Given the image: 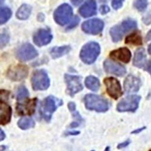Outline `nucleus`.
Listing matches in <instances>:
<instances>
[{
	"label": "nucleus",
	"instance_id": "obj_40",
	"mask_svg": "<svg viewBox=\"0 0 151 151\" xmlns=\"http://www.w3.org/2000/svg\"><path fill=\"white\" fill-rule=\"evenodd\" d=\"M147 71H148V72H149V73L150 74V75H151V60L150 61V62L149 63V64H148Z\"/></svg>",
	"mask_w": 151,
	"mask_h": 151
},
{
	"label": "nucleus",
	"instance_id": "obj_28",
	"mask_svg": "<svg viewBox=\"0 0 151 151\" xmlns=\"http://www.w3.org/2000/svg\"><path fill=\"white\" fill-rule=\"evenodd\" d=\"M121 26H122L125 33H127L137 27V23L132 19H127L124 21Z\"/></svg>",
	"mask_w": 151,
	"mask_h": 151
},
{
	"label": "nucleus",
	"instance_id": "obj_29",
	"mask_svg": "<svg viewBox=\"0 0 151 151\" xmlns=\"http://www.w3.org/2000/svg\"><path fill=\"white\" fill-rule=\"evenodd\" d=\"M134 4L137 10L139 11H143L147 7V0H135Z\"/></svg>",
	"mask_w": 151,
	"mask_h": 151
},
{
	"label": "nucleus",
	"instance_id": "obj_22",
	"mask_svg": "<svg viewBox=\"0 0 151 151\" xmlns=\"http://www.w3.org/2000/svg\"><path fill=\"white\" fill-rule=\"evenodd\" d=\"M32 7L28 4H23L19 7L17 12V17L19 19L25 20L27 19L30 15Z\"/></svg>",
	"mask_w": 151,
	"mask_h": 151
},
{
	"label": "nucleus",
	"instance_id": "obj_30",
	"mask_svg": "<svg viewBox=\"0 0 151 151\" xmlns=\"http://www.w3.org/2000/svg\"><path fill=\"white\" fill-rule=\"evenodd\" d=\"M9 36L6 34H1V48L4 47L9 42Z\"/></svg>",
	"mask_w": 151,
	"mask_h": 151
},
{
	"label": "nucleus",
	"instance_id": "obj_12",
	"mask_svg": "<svg viewBox=\"0 0 151 151\" xmlns=\"http://www.w3.org/2000/svg\"><path fill=\"white\" fill-rule=\"evenodd\" d=\"M104 67L106 72L117 76H123L127 73V70L124 66L109 59L106 60L104 62Z\"/></svg>",
	"mask_w": 151,
	"mask_h": 151
},
{
	"label": "nucleus",
	"instance_id": "obj_42",
	"mask_svg": "<svg viewBox=\"0 0 151 151\" xmlns=\"http://www.w3.org/2000/svg\"><path fill=\"white\" fill-rule=\"evenodd\" d=\"M149 151H151V150H149Z\"/></svg>",
	"mask_w": 151,
	"mask_h": 151
},
{
	"label": "nucleus",
	"instance_id": "obj_21",
	"mask_svg": "<svg viewBox=\"0 0 151 151\" xmlns=\"http://www.w3.org/2000/svg\"><path fill=\"white\" fill-rule=\"evenodd\" d=\"M85 83L87 88L93 91H97L99 89L100 86L99 80L97 78L93 76H88L85 79Z\"/></svg>",
	"mask_w": 151,
	"mask_h": 151
},
{
	"label": "nucleus",
	"instance_id": "obj_23",
	"mask_svg": "<svg viewBox=\"0 0 151 151\" xmlns=\"http://www.w3.org/2000/svg\"><path fill=\"white\" fill-rule=\"evenodd\" d=\"M70 46H62L54 47L51 51V56L53 59L59 58L62 56L67 54L70 51Z\"/></svg>",
	"mask_w": 151,
	"mask_h": 151
},
{
	"label": "nucleus",
	"instance_id": "obj_31",
	"mask_svg": "<svg viewBox=\"0 0 151 151\" xmlns=\"http://www.w3.org/2000/svg\"><path fill=\"white\" fill-rule=\"evenodd\" d=\"M123 0H112V6L114 9H119L122 6Z\"/></svg>",
	"mask_w": 151,
	"mask_h": 151
},
{
	"label": "nucleus",
	"instance_id": "obj_11",
	"mask_svg": "<svg viewBox=\"0 0 151 151\" xmlns=\"http://www.w3.org/2000/svg\"><path fill=\"white\" fill-rule=\"evenodd\" d=\"M29 70L26 65H17L10 68L7 71V77L13 81H20L27 78Z\"/></svg>",
	"mask_w": 151,
	"mask_h": 151
},
{
	"label": "nucleus",
	"instance_id": "obj_41",
	"mask_svg": "<svg viewBox=\"0 0 151 151\" xmlns=\"http://www.w3.org/2000/svg\"><path fill=\"white\" fill-rule=\"evenodd\" d=\"M148 52L151 55V44L149 45V48H148Z\"/></svg>",
	"mask_w": 151,
	"mask_h": 151
},
{
	"label": "nucleus",
	"instance_id": "obj_14",
	"mask_svg": "<svg viewBox=\"0 0 151 151\" xmlns=\"http://www.w3.org/2000/svg\"><path fill=\"white\" fill-rule=\"evenodd\" d=\"M52 40V35L50 32L45 29H41L37 31L33 36V41L35 44L42 47L45 45L51 42Z\"/></svg>",
	"mask_w": 151,
	"mask_h": 151
},
{
	"label": "nucleus",
	"instance_id": "obj_25",
	"mask_svg": "<svg viewBox=\"0 0 151 151\" xmlns=\"http://www.w3.org/2000/svg\"><path fill=\"white\" fill-rule=\"evenodd\" d=\"M34 120L29 117H22L21 119L18 123V125L21 129H28L35 127Z\"/></svg>",
	"mask_w": 151,
	"mask_h": 151
},
{
	"label": "nucleus",
	"instance_id": "obj_26",
	"mask_svg": "<svg viewBox=\"0 0 151 151\" xmlns=\"http://www.w3.org/2000/svg\"><path fill=\"white\" fill-rule=\"evenodd\" d=\"M11 15L12 12L9 8H1V13H0V23H1V24H3L6 22L11 17Z\"/></svg>",
	"mask_w": 151,
	"mask_h": 151
},
{
	"label": "nucleus",
	"instance_id": "obj_37",
	"mask_svg": "<svg viewBox=\"0 0 151 151\" xmlns=\"http://www.w3.org/2000/svg\"><path fill=\"white\" fill-rule=\"evenodd\" d=\"M79 133L80 132H78V131H73L68 132L67 133V135H78Z\"/></svg>",
	"mask_w": 151,
	"mask_h": 151
},
{
	"label": "nucleus",
	"instance_id": "obj_32",
	"mask_svg": "<svg viewBox=\"0 0 151 151\" xmlns=\"http://www.w3.org/2000/svg\"><path fill=\"white\" fill-rule=\"evenodd\" d=\"M109 11V8L108 6H107L106 5L102 6L100 8V12L102 14H107Z\"/></svg>",
	"mask_w": 151,
	"mask_h": 151
},
{
	"label": "nucleus",
	"instance_id": "obj_18",
	"mask_svg": "<svg viewBox=\"0 0 151 151\" xmlns=\"http://www.w3.org/2000/svg\"><path fill=\"white\" fill-rule=\"evenodd\" d=\"M82 17L88 18L93 16L96 13V3L94 0H89L86 2L79 10Z\"/></svg>",
	"mask_w": 151,
	"mask_h": 151
},
{
	"label": "nucleus",
	"instance_id": "obj_39",
	"mask_svg": "<svg viewBox=\"0 0 151 151\" xmlns=\"http://www.w3.org/2000/svg\"><path fill=\"white\" fill-rule=\"evenodd\" d=\"M145 129V128H140V129H137V130L133 131L132 133V134H137V133H138V132H141L142 131H143V130Z\"/></svg>",
	"mask_w": 151,
	"mask_h": 151
},
{
	"label": "nucleus",
	"instance_id": "obj_3",
	"mask_svg": "<svg viewBox=\"0 0 151 151\" xmlns=\"http://www.w3.org/2000/svg\"><path fill=\"white\" fill-rule=\"evenodd\" d=\"M100 52L99 45L97 42H91L83 47L80 53V57L85 64H91L96 61Z\"/></svg>",
	"mask_w": 151,
	"mask_h": 151
},
{
	"label": "nucleus",
	"instance_id": "obj_15",
	"mask_svg": "<svg viewBox=\"0 0 151 151\" xmlns=\"http://www.w3.org/2000/svg\"><path fill=\"white\" fill-rule=\"evenodd\" d=\"M142 85L140 79L134 76L129 75L125 79L124 82V88L127 93H135L139 90Z\"/></svg>",
	"mask_w": 151,
	"mask_h": 151
},
{
	"label": "nucleus",
	"instance_id": "obj_2",
	"mask_svg": "<svg viewBox=\"0 0 151 151\" xmlns=\"http://www.w3.org/2000/svg\"><path fill=\"white\" fill-rule=\"evenodd\" d=\"M84 102L88 109L98 112H106L109 109V104L107 100L96 94L86 95L84 98Z\"/></svg>",
	"mask_w": 151,
	"mask_h": 151
},
{
	"label": "nucleus",
	"instance_id": "obj_4",
	"mask_svg": "<svg viewBox=\"0 0 151 151\" xmlns=\"http://www.w3.org/2000/svg\"><path fill=\"white\" fill-rule=\"evenodd\" d=\"M31 81L33 89L35 91L45 90L50 86V79L47 73L43 70L34 71Z\"/></svg>",
	"mask_w": 151,
	"mask_h": 151
},
{
	"label": "nucleus",
	"instance_id": "obj_24",
	"mask_svg": "<svg viewBox=\"0 0 151 151\" xmlns=\"http://www.w3.org/2000/svg\"><path fill=\"white\" fill-rule=\"evenodd\" d=\"M125 42L135 45H140L142 44V37L140 34L135 32L127 36Z\"/></svg>",
	"mask_w": 151,
	"mask_h": 151
},
{
	"label": "nucleus",
	"instance_id": "obj_27",
	"mask_svg": "<svg viewBox=\"0 0 151 151\" xmlns=\"http://www.w3.org/2000/svg\"><path fill=\"white\" fill-rule=\"evenodd\" d=\"M29 96V93L24 86H21L20 87L18 88V89L17 92V99L18 100V101H20V100H23L24 99H26Z\"/></svg>",
	"mask_w": 151,
	"mask_h": 151
},
{
	"label": "nucleus",
	"instance_id": "obj_43",
	"mask_svg": "<svg viewBox=\"0 0 151 151\" xmlns=\"http://www.w3.org/2000/svg\"><path fill=\"white\" fill-rule=\"evenodd\" d=\"M93 151H94V150H93Z\"/></svg>",
	"mask_w": 151,
	"mask_h": 151
},
{
	"label": "nucleus",
	"instance_id": "obj_13",
	"mask_svg": "<svg viewBox=\"0 0 151 151\" xmlns=\"http://www.w3.org/2000/svg\"><path fill=\"white\" fill-rule=\"evenodd\" d=\"M37 99L36 98L28 101L22 103L18 104L17 106V112L19 115H32L35 111Z\"/></svg>",
	"mask_w": 151,
	"mask_h": 151
},
{
	"label": "nucleus",
	"instance_id": "obj_36",
	"mask_svg": "<svg viewBox=\"0 0 151 151\" xmlns=\"http://www.w3.org/2000/svg\"><path fill=\"white\" fill-rule=\"evenodd\" d=\"M0 135H0V140L3 141L6 137V134H5L4 132L1 129H0Z\"/></svg>",
	"mask_w": 151,
	"mask_h": 151
},
{
	"label": "nucleus",
	"instance_id": "obj_17",
	"mask_svg": "<svg viewBox=\"0 0 151 151\" xmlns=\"http://www.w3.org/2000/svg\"><path fill=\"white\" fill-rule=\"evenodd\" d=\"M110 57L124 63H128L131 58V53L127 48H120L111 52Z\"/></svg>",
	"mask_w": 151,
	"mask_h": 151
},
{
	"label": "nucleus",
	"instance_id": "obj_35",
	"mask_svg": "<svg viewBox=\"0 0 151 151\" xmlns=\"http://www.w3.org/2000/svg\"><path fill=\"white\" fill-rule=\"evenodd\" d=\"M84 0H71L72 4L76 6H78L81 4Z\"/></svg>",
	"mask_w": 151,
	"mask_h": 151
},
{
	"label": "nucleus",
	"instance_id": "obj_10",
	"mask_svg": "<svg viewBox=\"0 0 151 151\" xmlns=\"http://www.w3.org/2000/svg\"><path fill=\"white\" fill-rule=\"evenodd\" d=\"M104 27V23L102 20L93 19L84 22L82 26V29L86 33L97 35L102 31Z\"/></svg>",
	"mask_w": 151,
	"mask_h": 151
},
{
	"label": "nucleus",
	"instance_id": "obj_19",
	"mask_svg": "<svg viewBox=\"0 0 151 151\" xmlns=\"http://www.w3.org/2000/svg\"><path fill=\"white\" fill-rule=\"evenodd\" d=\"M146 63V55L143 48H138L136 50L133 59V64L138 68H143Z\"/></svg>",
	"mask_w": 151,
	"mask_h": 151
},
{
	"label": "nucleus",
	"instance_id": "obj_5",
	"mask_svg": "<svg viewBox=\"0 0 151 151\" xmlns=\"http://www.w3.org/2000/svg\"><path fill=\"white\" fill-rule=\"evenodd\" d=\"M73 15V9L68 4L60 6L55 12L54 18L55 21L61 26L67 24Z\"/></svg>",
	"mask_w": 151,
	"mask_h": 151
},
{
	"label": "nucleus",
	"instance_id": "obj_9",
	"mask_svg": "<svg viewBox=\"0 0 151 151\" xmlns=\"http://www.w3.org/2000/svg\"><path fill=\"white\" fill-rule=\"evenodd\" d=\"M37 52L30 44H24L19 47L16 53L17 58L21 61H28L37 56Z\"/></svg>",
	"mask_w": 151,
	"mask_h": 151
},
{
	"label": "nucleus",
	"instance_id": "obj_7",
	"mask_svg": "<svg viewBox=\"0 0 151 151\" xmlns=\"http://www.w3.org/2000/svg\"><path fill=\"white\" fill-rule=\"evenodd\" d=\"M65 81L67 83V92L71 97L80 92L83 89L81 78L78 76L65 74Z\"/></svg>",
	"mask_w": 151,
	"mask_h": 151
},
{
	"label": "nucleus",
	"instance_id": "obj_16",
	"mask_svg": "<svg viewBox=\"0 0 151 151\" xmlns=\"http://www.w3.org/2000/svg\"><path fill=\"white\" fill-rule=\"evenodd\" d=\"M12 110L11 107L5 102L1 100L0 103V123L2 125L9 123L11 120Z\"/></svg>",
	"mask_w": 151,
	"mask_h": 151
},
{
	"label": "nucleus",
	"instance_id": "obj_6",
	"mask_svg": "<svg viewBox=\"0 0 151 151\" xmlns=\"http://www.w3.org/2000/svg\"><path fill=\"white\" fill-rule=\"evenodd\" d=\"M141 97L139 96H129L122 99L118 104L117 109L119 112L135 111L138 107Z\"/></svg>",
	"mask_w": 151,
	"mask_h": 151
},
{
	"label": "nucleus",
	"instance_id": "obj_20",
	"mask_svg": "<svg viewBox=\"0 0 151 151\" xmlns=\"http://www.w3.org/2000/svg\"><path fill=\"white\" fill-rule=\"evenodd\" d=\"M124 33H126L122 26H116L110 30V35L112 41L115 42L121 41Z\"/></svg>",
	"mask_w": 151,
	"mask_h": 151
},
{
	"label": "nucleus",
	"instance_id": "obj_8",
	"mask_svg": "<svg viewBox=\"0 0 151 151\" xmlns=\"http://www.w3.org/2000/svg\"><path fill=\"white\" fill-rule=\"evenodd\" d=\"M108 94L114 99H118L123 94L119 81L114 78H106L104 81Z\"/></svg>",
	"mask_w": 151,
	"mask_h": 151
},
{
	"label": "nucleus",
	"instance_id": "obj_33",
	"mask_svg": "<svg viewBox=\"0 0 151 151\" xmlns=\"http://www.w3.org/2000/svg\"><path fill=\"white\" fill-rule=\"evenodd\" d=\"M129 143H130V141H129V140H127V141H125L124 142H123V143H122L119 144V145H118V146H117V148H119V149H122V148L125 147H127L128 145H129Z\"/></svg>",
	"mask_w": 151,
	"mask_h": 151
},
{
	"label": "nucleus",
	"instance_id": "obj_38",
	"mask_svg": "<svg viewBox=\"0 0 151 151\" xmlns=\"http://www.w3.org/2000/svg\"><path fill=\"white\" fill-rule=\"evenodd\" d=\"M146 40L147 41H150V40H151V30H150L149 32H148V33H147V36H146Z\"/></svg>",
	"mask_w": 151,
	"mask_h": 151
},
{
	"label": "nucleus",
	"instance_id": "obj_1",
	"mask_svg": "<svg viewBox=\"0 0 151 151\" xmlns=\"http://www.w3.org/2000/svg\"><path fill=\"white\" fill-rule=\"evenodd\" d=\"M62 104L63 102L61 99L53 96L47 97L44 100L41 106V115L45 120L49 122L52 119L53 112Z\"/></svg>",
	"mask_w": 151,
	"mask_h": 151
},
{
	"label": "nucleus",
	"instance_id": "obj_34",
	"mask_svg": "<svg viewBox=\"0 0 151 151\" xmlns=\"http://www.w3.org/2000/svg\"><path fill=\"white\" fill-rule=\"evenodd\" d=\"M68 109H70V111L71 112H73V111L76 110V105H75V104L74 102H70V103H68Z\"/></svg>",
	"mask_w": 151,
	"mask_h": 151
}]
</instances>
